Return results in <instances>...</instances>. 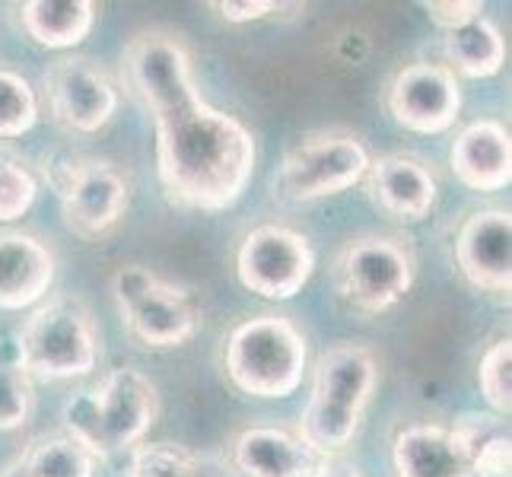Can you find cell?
Returning a JSON list of instances; mask_svg holds the SVG:
<instances>
[{
	"mask_svg": "<svg viewBox=\"0 0 512 477\" xmlns=\"http://www.w3.org/2000/svg\"><path fill=\"white\" fill-rule=\"evenodd\" d=\"M121 70L153 118L156 172L175 207L220 214L252 185L258 144L236 115L201 99L185 39L166 26L140 29L125 45Z\"/></svg>",
	"mask_w": 512,
	"mask_h": 477,
	"instance_id": "6da1fadb",
	"label": "cell"
},
{
	"mask_svg": "<svg viewBox=\"0 0 512 477\" xmlns=\"http://www.w3.org/2000/svg\"><path fill=\"white\" fill-rule=\"evenodd\" d=\"M51 121L70 134H96L115 118L121 93L115 77L86 55H64L45 70Z\"/></svg>",
	"mask_w": 512,
	"mask_h": 477,
	"instance_id": "30bf717a",
	"label": "cell"
},
{
	"mask_svg": "<svg viewBox=\"0 0 512 477\" xmlns=\"http://www.w3.org/2000/svg\"><path fill=\"white\" fill-rule=\"evenodd\" d=\"M309 341L287 315H255L223 341V373L249 398H290L306 379Z\"/></svg>",
	"mask_w": 512,
	"mask_h": 477,
	"instance_id": "277c9868",
	"label": "cell"
},
{
	"mask_svg": "<svg viewBox=\"0 0 512 477\" xmlns=\"http://www.w3.org/2000/svg\"><path fill=\"white\" fill-rule=\"evenodd\" d=\"M312 477H363L357 465L344 462V458H325V462L312 471Z\"/></svg>",
	"mask_w": 512,
	"mask_h": 477,
	"instance_id": "4dcf8cb0",
	"label": "cell"
},
{
	"mask_svg": "<svg viewBox=\"0 0 512 477\" xmlns=\"http://www.w3.org/2000/svg\"><path fill=\"white\" fill-rule=\"evenodd\" d=\"M58 274L51 245L26 229H0V309H35Z\"/></svg>",
	"mask_w": 512,
	"mask_h": 477,
	"instance_id": "9a60e30c",
	"label": "cell"
},
{
	"mask_svg": "<svg viewBox=\"0 0 512 477\" xmlns=\"http://www.w3.org/2000/svg\"><path fill=\"white\" fill-rule=\"evenodd\" d=\"M121 315L128 338L147 350L185 347L201 331V306L194 293L156 277L153 287Z\"/></svg>",
	"mask_w": 512,
	"mask_h": 477,
	"instance_id": "4fadbf2b",
	"label": "cell"
},
{
	"mask_svg": "<svg viewBox=\"0 0 512 477\" xmlns=\"http://www.w3.org/2000/svg\"><path fill=\"white\" fill-rule=\"evenodd\" d=\"M388 112L404 131L446 134L462 112V83L446 64H404L388 83Z\"/></svg>",
	"mask_w": 512,
	"mask_h": 477,
	"instance_id": "8fae6325",
	"label": "cell"
},
{
	"mask_svg": "<svg viewBox=\"0 0 512 477\" xmlns=\"http://www.w3.org/2000/svg\"><path fill=\"white\" fill-rule=\"evenodd\" d=\"M478 385L484 401L497 417H509L512 411V341L497 338L478 363Z\"/></svg>",
	"mask_w": 512,
	"mask_h": 477,
	"instance_id": "484cf974",
	"label": "cell"
},
{
	"mask_svg": "<svg viewBox=\"0 0 512 477\" xmlns=\"http://www.w3.org/2000/svg\"><path fill=\"white\" fill-rule=\"evenodd\" d=\"M99 458L67 433H48L7 468L10 477H96Z\"/></svg>",
	"mask_w": 512,
	"mask_h": 477,
	"instance_id": "44dd1931",
	"label": "cell"
},
{
	"mask_svg": "<svg viewBox=\"0 0 512 477\" xmlns=\"http://www.w3.org/2000/svg\"><path fill=\"white\" fill-rule=\"evenodd\" d=\"M366 198L385 217L401 223H420L430 217L439 198L436 172L411 153H388L369 163L366 175Z\"/></svg>",
	"mask_w": 512,
	"mask_h": 477,
	"instance_id": "5bb4252c",
	"label": "cell"
},
{
	"mask_svg": "<svg viewBox=\"0 0 512 477\" xmlns=\"http://www.w3.org/2000/svg\"><path fill=\"white\" fill-rule=\"evenodd\" d=\"M420 7L443 32L462 29L484 16V4H478V0H423Z\"/></svg>",
	"mask_w": 512,
	"mask_h": 477,
	"instance_id": "f1b7e54d",
	"label": "cell"
},
{
	"mask_svg": "<svg viewBox=\"0 0 512 477\" xmlns=\"http://www.w3.org/2000/svg\"><path fill=\"white\" fill-rule=\"evenodd\" d=\"M156 277L160 274H153L150 268H144V264H121V268L112 274V299H115L118 312L134 306L137 299L153 287Z\"/></svg>",
	"mask_w": 512,
	"mask_h": 477,
	"instance_id": "83f0119b",
	"label": "cell"
},
{
	"mask_svg": "<svg viewBox=\"0 0 512 477\" xmlns=\"http://www.w3.org/2000/svg\"><path fill=\"white\" fill-rule=\"evenodd\" d=\"M379 385L376 353L363 344H331L312 366V395L296 436L322 458H338L360 433L363 414Z\"/></svg>",
	"mask_w": 512,
	"mask_h": 477,
	"instance_id": "7a4b0ae2",
	"label": "cell"
},
{
	"mask_svg": "<svg viewBox=\"0 0 512 477\" xmlns=\"http://www.w3.org/2000/svg\"><path fill=\"white\" fill-rule=\"evenodd\" d=\"M512 439L509 430L490 436L487 443L478 446V452L471 455V471L474 477H512Z\"/></svg>",
	"mask_w": 512,
	"mask_h": 477,
	"instance_id": "4316f807",
	"label": "cell"
},
{
	"mask_svg": "<svg viewBox=\"0 0 512 477\" xmlns=\"http://www.w3.org/2000/svg\"><path fill=\"white\" fill-rule=\"evenodd\" d=\"M398 477H474L468 446L439 423H411L392 443Z\"/></svg>",
	"mask_w": 512,
	"mask_h": 477,
	"instance_id": "ac0fdd59",
	"label": "cell"
},
{
	"mask_svg": "<svg viewBox=\"0 0 512 477\" xmlns=\"http://www.w3.org/2000/svg\"><path fill=\"white\" fill-rule=\"evenodd\" d=\"M67 436L96 458L144 443L160 420V388L137 366H118L99 385L74 392L61 408Z\"/></svg>",
	"mask_w": 512,
	"mask_h": 477,
	"instance_id": "3957f363",
	"label": "cell"
},
{
	"mask_svg": "<svg viewBox=\"0 0 512 477\" xmlns=\"http://www.w3.org/2000/svg\"><path fill=\"white\" fill-rule=\"evenodd\" d=\"M39 121V96L13 67H0V140H16Z\"/></svg>",
	"mask_w": 512,
	"mask_h": 477,
	"instance_id": "603a6c76",
	"label": "cell"
},
{
	"mask_svg": "<svg viewBox=\"0 0 512 477\" xmlns=\"http://www.w3.org/2000/svg\"><path fill=\"white\" fill-rule=\"evenodd\" d=\"M334 290L350 309L382 315L411 293L417 280L414 245L395 233H363L344 242L334 258Z\"/></svg>",
	"mask_w": 512,
	"mask_h": 477,
	"instance_id": "52a82bcc",
	"label": "cell"
},
{
	"mask_svg": "<svg viewBox=\"0 0 512 477\" xmlns=\"http://www.w3.org/2000/svg\"><path fill=\"white\" fill-rule=\"evenodd\" d=\"M373 163L366 144L350 131H315L299 137L277 169V194L293 204H309L344 194L363 182Z\"/></svg>",
	"mask_w": 512,
	"mask_h": 477,
	"instance_id": "ba28073f",
	"label": "cell"
},
{
	"mask_svg": "<svg viewBox=\"0 0 512 477\" xmlns=\"http://www.w3.org/2000/svg\"><path fill=\"white\" fill-rule=\"evenodd\" d=\"M455 179L471 191H503L512 182V140L493 118L471 121L458 131L449 150Z\"/></svg>",
	"mask_w": 512,
	"mask_h": 477,
	"instance_id": "2e32d148",
	"label": "cell"
},
{
	"mask_svg": "<svg viewBox=\"0 0 512 477\" xmlns=\"http://www.w3.org/2000/svg\"><path fill=\"white\" fill-rule=\"evenodd\" d=\"M39 198V179L20 156L0 150V223L26 217Z\"/></svg>",
	"mask_w": 512,
	"mask_h": 477,
	"instance_id": "d4e9b609",
	"label": "cell"
},
{
	"mask_svg": "<svg viewBox=\"0 0 512 477\" xmlns=\"http://www.w3.org/2000/svg\"><path fill=\"white\" fill-rule=\"evenodd\" d=\"M315 271L312 242L290 226L264 223L242 236L236 252L239 284L261 299H293Z\"/></svg>",
	"mask_w": 512,
	"mask_h": 477,
	"instance_id": "9c48e42d",
	"label": "cell"
},
{
	"mask_svg": "<svg viewBox=\"0 0 512 477\" xmlns=\"http://www.w3.org/2000/svg\"><path fill=\"white\" fill-rule=\"evenodd\" d=\"M13 338L16 357L26 373L51 382L90 376L102 353L96 318L86 299L74 293H55L42 299Z\"/></svg>",
	"mask_w": 512,
	"mask_h": 477,
	"instance_id": "5b68a950",
	"label": "cell"
},
{
	"mask_svg": "<svg viewBox=\"0 0 512 477\" xmlns=\"http://www.w3.org/2000/svg\"><path fill=\"white\" fill-rule=\"evenodd\" d=\"M229 462L242 477H312L325 458L290 430L249 427L233 439Z\"/></svg>",
	"mask_w": 512,
	"mask_h": 477,
	"instance_id": "e0dca14e",
	"label": "cell"
},
{
	"mask_svg": "<svg viewBox=\"0 0 512 477\" xmlns=\"http://www.w3.org/2000/svg\"><path fill=\"white\" fill-rule=\"evenodd\" d=\"M128 477H207L201 462L185 446L140 443L131 449Z\"/></svg>",
	"mask_w": 512,
	"mask_h": 477,
	"instance_id": "cb8c5ba5",
	"label": "cell"
},
{
	"mask_svg": "<svg viewBox=\"0 0 512 477\" xmlns=\"http://www.w3.org/2000/svg\"><path fill=\"white\" fill-rule=\"evenodd\" d=\"M210 10H217L226 23H255L271 16L277 4L274 0H217V4H210Z\"/></svg>",
	"mask_w": 512,
	"mask_h": 477,
	"instance_id": "f546056e",
	"label": "cell"
},
{
	"mask_svg": "<svg viewBox=\"0 0 512 477\" xmlns=\"http://www.w3.org/2000/svg\"><path fill=\"white\" fill-rule=\"evenodd\" d=\"M455 264L474 290L509 296L512 290V214L490 207L471 214L455 236Z\"/></svg>",
	"mask_w": 512,
	"mask_h": 477,
	"instance_id": "7c38bea8",
	"label": "cell"
},
{
	"mask_svg": "<svg viewBox=\"0 0 512 477\" xmlns=\"http://www.w3.org/2000/svg\"><path fill=\"white\" fill-rule=\"evenodd\" d=\"M32 376L16 357V338H0V433L20 430L32 414Z\"/></svg>",
	"mask_w": 512,
	"mask_h": 477,
	"instance_id": "7402d4cb",
	"label": "cell"
},
{
	"mask_svg": "<svg viewBox=\"0 0 512 477\" xmlns=\"http://www.w3.org/2000/svg\"><path fill=\"white\" fill-rule=\"evenodd\" d=\"M446 67L455 77H468V80H487L497 77L503 64H506V39L500 26L478 16L474 23L446 32Z\"/></svg>",
	"mask_w": 512,
	"mask_h": 477,
	"instance_id": "ffe728a7",
	"label": "cell"
},
{
	"mask_svg": "<svg viewBox=\"0 0 512 477\" xmlns=\"http://www.w3.org/2000/svg\"><path fill=\"white\" fill-rule=\"evenodd\" d=\"M93 0H26L20 7V26L42 48H77L96 26Z\"/></svg>",
	"mask_w": 512,
	"mask_h": 477,
	"instance_id": "d6986e66",
	"label": "cell"
},
{
	"mask_svg": "<svg viewBox=\"0 0 512 477\" xmlns=\"http://www.w3.org/2000/svg\"><path fill=\"white\" fill-rule=\"evenodd\" d=\"M45 179L58 191L67 229L83 242L105 239L131 207V175L112 159L55 153L45 159Z\"/></svg>",
	"mask_w": 512,
	"mask_h": 477,
	"instance_id": "8992f818",
	"label": "cell"
}]
</instances>
